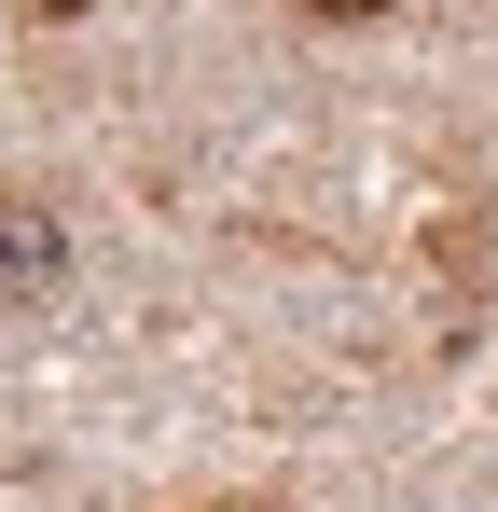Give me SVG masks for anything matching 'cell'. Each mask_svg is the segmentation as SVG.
<instances>
[{
    "instance_id": "cell-1",
    "label": "cell",
    "mask_w": 498,
    "mask_h": 512,
    "mask_svg": "<svg viewBox=\"0 0 498 512\" xmlns=\"http://www.w3.org/2000/svg\"><path fill=\"white\" fill-rule=\"evenodd\" d=\"M56 277H70V222L42 194H0V305H42Z\"/></svg>"
},
{
    "instance_id": "cell-2",
    "label": "cell",
    "mask_w": 498,
    "mask_h": 512,
    "mask_svg": "<svg viewBox=\"0 0 498 512\" xmlns=\"http://www.w3.org/2000/svg\"><path fill=\"white\" fill-rule=\"evenodd\" d=\"M429 263H443L471 305H498V222H443V236H429Z\"/></svg>"
},
{
    "instance_id": "cell-3",
    "label": "cell",
    "mask_w": 498,
    "mask_h": 512,
    "mask_svg": "<svg viewBox=\"0 0 498 512\" xmlns=\"http://www.w3.org/2000/svg\"><path fill=\"white\" fill-rule=\"evenodd\" d=\"M291 14H319V28H374V14H402V0H291Z\"/></svg>"
}]
</instances>
